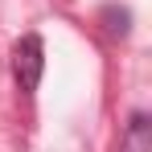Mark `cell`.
<instances>
[{
	"instance_id": "cell-2",
	"label": "cell",
	"mask_w": 152,
	"mask_h": 152,
	"mask_svg": "<svg viewBox=\"0 0 152 152\" xmlns=\"http://www.w3.org/2000/svg\"><path fill=\"white\" fill-rule=\"evenodd\" d=\"M119 152H152V119H148V111H132L127 115Z\"/></svg>"
},
{
	"instance_id": "cell-1",
	"label": "cell",
	"mask_w": 152,
	"mask_h": 152,
	"mask_svg": "<svg viewBox=\"0 0 152 152\" xmlns=\"http://www.w3.org/2000/svg\"><path fill=\"white\" fill-rule=\"evenodd\" d=\"M12 74H17V86L21 95H33L37 82L45 74V41L37 33H25L17 45H12Z\"/></svg>"
},
{
	"instance_id": "cell-3",
	"label": "cell",
	"mask_w": 152,
	"mask_h": 152,
	"mask_svg": "<svg viewBox=\"0 0 152 152\" xmlns=\"http://www.w3.org/2000/svg\"><path fill=\"white\" fill-rule=\"evenodd\" d=\"M103 21H107V37H127V25H132V12L127 8H119V4H107L103 8Z\"/></svg>"
}]
</instances>
